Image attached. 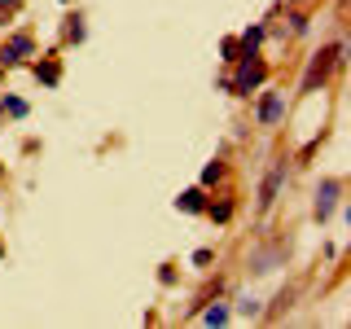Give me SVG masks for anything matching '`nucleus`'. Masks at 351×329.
I'll use <instances>...</instances> for the list:
<instances>
[{"label": "nucleus", "mask_w": 351, "mask_h": 329, "mask_svg": "<svg viewBox=\"0 0 351 329\" xmlns=\"http://www.w3.org/2000/svg\"><path fill=\"white\" fill-rule=\"evenodd\" d=\"M14 9H22V0H0V14H14Z\"/></svg>", "instance_id": "412c9836"}, {"label": "nucleus", "mask_w": 351, "mask_h": 329, "mask_svg": "<svg viewBox=\"0 0 351 329\" xmlns=\"http://www.w3.org/2000/svg\"><path fill=\"white\" fill-rule=\"evenodd\" d=\"M343 62H347V40H334V44H325V49H316L312 58H307L303 80H299V97L325 88L329 80H334V71H343Z\"/></svg>", "instance_id": "f257e3e1"}, {"label": "nucleus", "mask_w": 351, "mask_h": 329, "mask_svg": "<svg viewBox=\"0 0 351 329\" xmlns=\"http://www.w3.org/2000/svg\"><path fill=\"white\" fill-rule=\"evenodd\" d=\"M176 211H184V215H202V211H206V189H202V184L184 189L180 197H176Z\"/></svg>", "instance_id": "1a4fd4ad"}, {"label": "nucleus", "mask_w": 351, "mask_h": 329, "mask_svg": "<svg viewBox=\"0 0 351 329\" xmlns=\"http://www.w3.org/2000/svg\"><path fill=\"white\" fill-rule=\"evenodd\" d=\"M0 84H5V66H0Z\"/></svg>", "instance_id": "4be33fe9"}, {"label": "nucleus", "mask_w": 351, "mask_h": 329, "mask_svg": "<svg viewBox=\"0 0 351 329\" xmlns=\"http://www.w3.org/2000/svg\"><path fill=\"white\" fill-rule=\"evenodd\" d=\"M255 119H259V127H277L281 119H285V93H259V106H255Z\"/></svg>", "instance_id": "423d86ee"}, {"label": "nucleus", "mask_w": 351, "mask_h": 329, "mask_svg": "<svg viewBox=\"0 0 351 329\" xmlns=\"http://www.w3.org/2000/svg\"><path fill=\"white\" fill-rule=\"evenodd\" d=\"M233 66H237V71L219 80V93H228V97H250V93H259V88L268 84V75H272V66L263 62L259 53H246V58H237Z\"/></svg>", "instance_id": "f03ea898"}, {"label": "nucleus", "mask_w": 351, "mask_h": 329, "mask_svg": "<svg viewBox=\"0 0 351 329\" xmlns=\"http://www.w3.org/2000/svg\"><path fill=\"white\" fill-rule=\"evenodd\" d=\"M343 189H347V180H343V175H329V180H321V184H316L312 215L321 219V224H325L329 215H334V206H338V197H343Z\"/></svg>", "instance_id": "20e7f679"}, {"label": "nucleus", "mask_w": 351, "mask_h": 329, "mask_svg": "<svg viewBox=\"0 0 351 329\" xmlns=\"http://www.w3.org/2000/svg\"><path fill=\"white\" fill-rule=\"evenodd\" d=\"M290 162L294 158H272V167H268V175H263V184H259V215L268 211L272 202H277V193H281V184H285V175H290Z\"/></svg>", "instance_id": "7ed1b4c3"}, {"label": "nucleus", "mask_w": 351, "mask_h": 329, "mask_svg": "<svg viewBox=\"0 0 351 329\" xmlns=\"http://www.w3.org/2000/svg\"><path fill=\"white\" fill-rule=\"evenodd\" d=\"M197 316H202L206 325H228V321H233V312H228L224 303H215V307H197Z\"/></svg>", "instance_id": "ddd939ff"}, {"label": "nucleus", "mask_w": 351, "mask_h": 329, "mask_svg": "<svg viewBox=\"0 0 351 329\" xmlns=\"http://www.w3.org/2000/svg\"><path fill=\"white\" fill-rule=\"evenodd\" d=\"M0 259H5V241H0Z\"/></svg>", "instance_id": "b1692460"}, {"label": "nucleus", "mask_w": 351, "mask_h": 329, "mask_svg": "<svg viewBox=\"0 0 351 329\" xmlns=\"http://www.w3.org/2000/svg\"><path fill=\"white\" fill-rule=\"evenodd\" d=\"M224 175H228V162H224V158H211V162L202 167V180H197V184H202V189H211V184H219Z\"/></svg>", "instance_id": "9b49d317"}, {"label": "nucleus", "mask_w": 351, "mask_h": 329, "mask_svg": "<svg viewBox=\"0 0 351 329\" xmlns=\"http://www.w3.org/2000/svg\"><path fill=\"white\" fill-rule=\"evenodd\" d=\"M219 58H224L228 66L237 62V36H224V44H219Z\"/></svg>", "instance_id": "2eb2a0df"}, {"label": "nucleus", "mask_w": 351, "mask_h": 329, "mask_svg": "<svg viewBox=\"0 0 351 329\" xmlns=\"http://www.w3.org/2000/svg\"><path fill=\"white\" fill-rule=\"evenodd\" d=\"M263 36H268V27H263V22H250V27L237 36V58H246V53H259Z\"/></svg>", "instance_id": "9d476101"}, {"label": "nucleus", "mask_w": 351, "mask_h": 329, "mask_svg": "<svg viewBox=\"0 0 351 329\" xmlns=\"http://www.w3.org/2000/svg\"><path fill=\"white\" fill-rule=\"evenodd\" d=\"M27 58H36V40H31L27 31H18V36H9L5 44H0V66H5V71L22 66Z\"/></svg>", "instance_id": "39448f33"}, {"label": "nucleus", "mask_w": 351, "mask_h": 329, "mask_svg": "<svg viewBox=\"0 0 351 329\" xmlns=\"http://www.w3.org/2000/svg\"><path fill=\"white\" fill-rule=\"evenodd\" d=\"M193 263H197V268H206V263H215V250H193Z\"/></svg>", "instance_id": "a211bd4d"}, {"label": "nucleus", "mask_w": 351, "mask_h": 329, "mask_svg": "<svg viewBox=\"0 0 351 329\" xmlns=\"http://www.w3.org/2000/svg\"><path fill=\"white\" fill-rule=\"evenodd\" d=\"M307 27H312V18H307V14H290V36H303Z\"/></svg>", "instance_id": "f3484780"}, {"label": "nucleus", "mask_w": 351, "mask_h": 329, "mask_svg": "<svg viewBox=\"0 0 351 329\" xmlns=\"http://www.w3.org/2000/svg\"><path fill=\"white\" fill-rule=\"evenodd\" d=\"M233 211H237V202H233V193H219V197H206V219L211 224H228L233 219Z\"/></svg>", "instance_id": "6e6552de"}, {"label": "nucleus", "mask_w": 351, "mask_h": 329, "mask_svg": "<svg viewBox=\"0 0 351 329\" xmlns=\"http://www.w3.org/2000/svg\"><path fill=\"white\" fill-rule=\"evenodd\" d=\"M237 316H246V321L263 316V312H259V299H241V303H237Z\"/></svg>", "instance_id": "dca6fc26"}, {"label": "nucleus", "mask_w": 351, "mask_h": 329, "mask_svg": "<svg viewBox=\"0 0 351 329\" xmlns=\"http://www.w3.org/2000/svg\"><path fill=\"white\" fill-rule=\"evenodd\" d=\"M158 281H162V285H176V268H171V263H162V272H158Z\"/></svg>", "instance_id": "aec40b11"}, {"label": "nucleus", "mask_w": 351, "mask_h": 329, "mask_svg": "<svg viewBox=\"0 0 351 329\" xmlns=\"http://www.w3.org/2000/svg\"><path fill=\"white\" fill-rule=\"evenodd\" d=\"M281 307H290V290H281V294H277V303H272V307H268V316H277V312H281Z\"/></svg>", "instance_id": "6ab92c4d"}, {"label": "nucleus", "mask_w": 351, "mask_h": 329, "mask_svg": "<svg viewBox=\"0 0 351 329\" xmlns=\"http://www.w3.org/2000/svg\"><path fill=\"white\" fill-rule=\"evenodd\" d=\"M0 180H5V162H0Z\"/></svg>", "instance_id": "5701e85b"}, {"label": "nucleus", "mask_w": 351, "mask_h": 329, "mask_svg": "<svg viewBox=\"0 0 351 329\" xmlns=\"http://www.w3.org/2000/svg\"><path fill=\"white\" fill-rule=\"evenodd\" d=\"M62 40H66V44H84V40H88L84 14H71V18H66V31H62Z\"/></svg>", "instance_id": "f8f14e48"}, {"label": "nucleus", "mask_w": 351, "mask_h": 329, "mask_svg": "<svg viewBox=\"0 0 351 329\" xmlns=\"http://www.w3.org/2000/svg\"><path fill=\"white\" fill-rule=\"evenodd\" d=\"M31 75H36L44 88H58V84H62V62H58V53H49V58L31 62Z\"/></svg>", "instance_id": "0eeeda50"}, {"label": "nucleus", "mask_w": 351, "mask_h": 329, "mask_svg": "<svg viewBox=\"0 0 351 329\" xmlns=\"http://www.w3.org/2000/svg\"><path fill=\"white\" fill-rule=\"evenodd\" d=\"M27 110H31V106L22 101V97H9V93L0 97V114H9V119H27Z\"/></svg>", "instance_id": "4468645a"}]
</instances>
